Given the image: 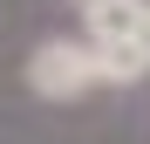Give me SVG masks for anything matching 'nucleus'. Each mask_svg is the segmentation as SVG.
<instances>
[{
	"mask_svg": "<svg viewBox=\"0 0 150 144\" xmlns=\"http://www.w3.org/2000/svg\"><path fill=\"white\" fill-rule=\"evenodd\" d=\"M28 89L41 96V103H75V96L103 89V62H96L89 41L48 34V41H34V55H28Z\"/></svg>",
	"mask_w": 150,
	"mask_h": 144,
	"instance_id": "nucleus-1",
	"label": "nucleus"
},
{
	"mask_svg": "<svg viewBox=\"0 0 150 144\" xmlns=\"http://www.w3.org/2000/svg\"><path fill=\"white\" fill-rule=\"evenodd\" d=\"M82 21L96 55H150V0H96Z\"/></svg>",
	"mask_w": 150,
	"mask_h": 144,
	"instance_id": "nucleus-2",
	"label": "nucleus"
},
{
	"mask_svg": "<svg viewBox=\"0 0 150 144\" xmlns=\"http://www.w3.org/2000/svg\"><path fill=\"white\" fill-rule=\"evenodd\" d=\"M75 7H96V0H75Z\"/></svg>",
	"mask_w": 150,
	"mask_h": 144,
	"instance_id": "nucleus-3",
	"label": "nucleus"
}]
</instances>
